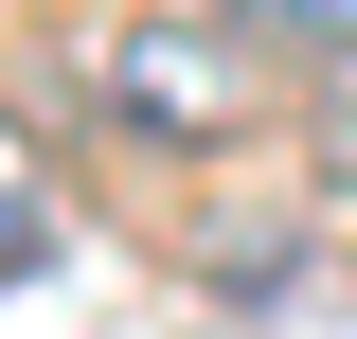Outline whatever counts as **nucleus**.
<instances>
[{
	"label": "nucleus",
	"mask_w": 357,
	"mask_h": 339,
	"mask_svg": "<svg viewBox=\"0 0 357 339\" xmlns=\"http://www.w3.org/2000/svg\"><path fill=\"white\" fill-rule=\"evenodd\" d=\"M107 126H126V143H232L250 89H232L215 36H126V54H107Z\"/></svg>",
	"instance_id": "f257e3e1"
},
{
	"label": "nucleus",
	"mask_w": 357,
	"mask_h": 339,
	"mask_svg": "<svg viewBox=\"0 0 357 339\" xmlns=\"http://www.w3.org/2000/svg\"><path fill=\"white\" fill-rule=\"evenodd\" d=\"M232 36H286V54H357V0H215Z\"/></svg>",
	"instance_id": "f03ea898"
},
{
	"label": "nucleus",
	"mask_w": 357,
	"mask_h": 339,
	"mask_svg": "<svg viewBox=\"0 0 357 339\" xmlns=\"http://www.w3.org/2000/svg\"><path fill=\"white\" fill-rule=\"evenodd\" d=\"M304 107H321V126H304V143H321V179H357V54H321Z\"/></svg>",
	"instance_id": "7ed1b4c3"
}]
</instances>
